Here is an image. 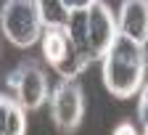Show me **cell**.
Wrapping results in <instances>:
<instances>
[{"mask_svg": "<svg viewBox=\"0 0 148 135\" xmlns=\"http://www.w3.org/2000/svg\"><path fill=\"white\" fill-rule=\"evenodd\" d=\"M138 119H140L143 127L148 125V82H145L143 90L138 93Z\"/></svg>", "mask_w": 148, "mask_h": 135, "instance_id": "12", "label": "cell"}, {"mask_svg": "<svg viewBox=\"0 0 148 135\" xmlns=\"http://www.w3.org/2000/svg\"><path fill=\"white\" fill-rule=\"evenodd\" d=\"M71 13H69V24H66V34H69V40L77 45L79 50H87L90 45V3H69Z\"/></svg>", "mask_w": 148, "mask_h": 135, "instance_id": "7", "label": "cell"}, {"mask_svg": "<svg viewBox=\"0 0 148 135\" xmlns=\"http://www.w3.org/2000/svg\"><path fill=\"white\" fill-rule=\"evenodd\" d=\"M50 119L58 132H74L85 117V90L77 80H61L50 90Z\"/></svg>", "mask_w": 148, "mask_h": 135, "instance_id": "3", "label": "cell"}, {"mask_svg": "<svg viewBox=\"0 0 148 135\" xmlns=\"http://www.w3.org/2000/svg\"><path fill=\"white\" fill-rule=\"evenodd\" d=\"M114 135H140V132H138V127H135V125H130V122H122V125L114 130Z\"/></svg>", "mask_w": 148, "mask_h": 135, "instance_id": "14", "label": "cell"}, {"mask_svg": "<svg viewBox=\"0 0 148 135\" xmlns=\"http://www.w3.org/2000/svg\"><path fill=\"white\" fill-rule=\"evenodd\" d=\"M92 64V59L85 53V50H79L77 45H69V50H66V56H64V61L56 66V72L61 74V80H77V77L87 69Z\"/></svg>", "mask_w": 148, "mask_h": 135, "instance_id": "9", "label": "cell"}, {"mask_svg": "<svg viewBox=\"0 0 148 135\" xmlns=\"http://www.w3.org/2000/svg\"><path fill=\"white\" fill-rule=\"evenodd\" d=\"M119 37V24L116 16L111 13V8L106 3L92 0L90 3V59L92 61H103V56L111 50L114 40Z\"/></svg>", "mask_w": 148, "mask_h": 135, "instance_id": "5", "label": "cell"}, {"mask_svg": "<svg viewBox=\"0 0 148 135\" xmlns=\"http://www.w3.org/2000/svg\"><path fill=\"white\" fill-rule=\"evenodd\" d=\"M40 13H42L45 29H66L71 8L64 0H56V3H40Z\"/></svg>", "mask_w": 148, "mask_h": 135, "instance_id": "10", "label": "cell"}, {"mask_svg": "<svg viewBox=\"0 0 148 135\" xmlns=\"http://www.w3.org/2000/svg\"><path fill=\"white\" fill-rule=\"evenodd\" d=\"M101 64H103V85L116 98H132L148 82L145 80V66H148L145 45H138L122 34L114 40L111 50L103 56Z\"/></svg>", "mask_w": 148, "mask_h": 135, "instance_id": "1", "label": "cell"}, {"mask_svg": "<svg viewBox=\"0 0 148 135\" xmlns=\"http://www.w3.org/2000/svg\"><path fill=\"white\" fill-rule=\"evenodd\" d=\"M143 135H148V125H145V127H143Z\"/></svg>", "mask_w": 148, "mask_h": 135, "instance_id": "15", "label": "cell"}, {"mask_svg": "<svg viewBox=\"0 0 148 135\" xmlns=\"http://www.w3.org/2000/svg\"><path fill=\"white\" fill-rule=\"evenodd\" d=\"M69 45H71V40H69L66 29H45V32H42V40H40L42 59H45L53 69L64 61V56H66Z\"/></svg>", "mask_w": 148, "mask_h": 135, "instance_id": "8", "label": "cell"}, {"mask_svg": "<svg viewBox=\"0 0 148 135\" xmlns=\"http://www.w3.org/2000/svg\"><path fill=\"white\" fill-rule=\"evenodd\" d=\"M8 87L13 90V101L21 106L24 111L40 109L50 98L48 87V74L37 66L34 61H21L11 74H8Z\"/></svg>", "mask_w": 148, "mask_h": 135, "instance_id": "4", "label": "cell"}, {"mask_svg": "<svg viewBox=\"0 0 148 135\" xmlns=\"http://www.w3.org/2000/svg\"><path fill=\"white\" fill-rule=\"evenodd\" d=\"M0 29L16 48H32L42 40V13L34 0H8L0 8Z\"/></svg>", "mask_w": 148, "mask_h": 135, "instance_id": "2", "label": "cell"}, {"mask_svg": "<svg viewBox=\"0 0 148 135\" xmlns=\"http://www.w3.org/2000/svg\"><path fill=\"white\" fill-rule=\"evenodd\" d=\"M13 106V98L0 93V135H5V122H8V111Z\"/></svg>", "mask_w": 148, "mask_h": 135, "instance_id": "13", "label": "cell"}, {"mask_svg": "<svg viewBox=\"0 0 148 135\" xmlns=\"http://www.w3.org/2000/svg\"><path fill=\"white\" fill-rule=\"evenodd\" d=\"M119 34L138 45L148 43V0H124L119 8Z\"/></svg>", "mask_w": 148, "mask_h": 135, "instance_id": "6", "label": "cell"}, {"mask_svg": "<svg viewBox=\"0 0 148 135\" xmlns=\"http://www.w3.org/2000/svg\"><path fill=\"white\" fill-rule=\"evenodd\" d=\"M5 135H27V111L13 101L8 111V122H5Z\"/></svg>", "mask_w": 148, "mask_h": 135, "instance_id": "11", "label": "cell"}]
</instances>
